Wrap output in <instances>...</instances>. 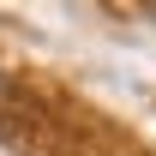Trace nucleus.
I'll return each mask as SVG.
<instances>
[{
    "label": "nucleus",
    "instance_id": "obj_1",
    "mask_svg": "<svg viewBox=\"0 0 156 156\" xmlns=\"http://www.w3.org/2000/svg\"><path fill=\"white\" fill-rule=\"evenodd\" d=\"M0 96H6V84H0Z\"/></svg>",
    "mask_w": 156,
    "mask_h": 156
}]
</instances>
